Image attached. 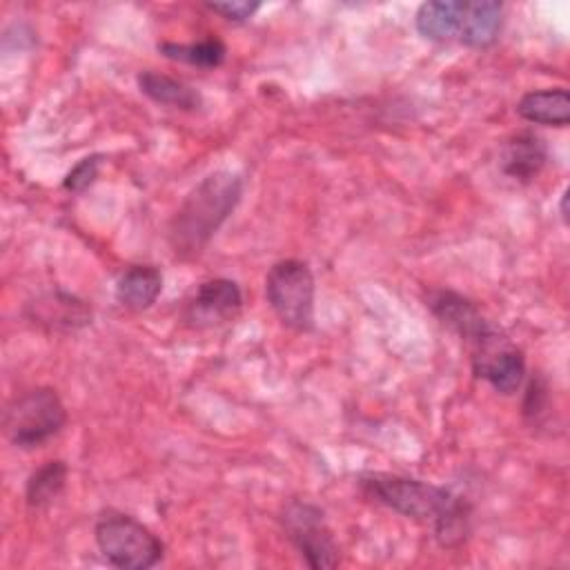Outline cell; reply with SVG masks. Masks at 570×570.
Listing matches in <instances>:
<instances>
[{
	"label": "cell",
	"mask_w": 570,
	"mask_h": 570,
	"mask_svg": "<svg viewBox=\"0 0 570 570\" xmlns=\"http://www.w3.org/2000/svg\"><path fill=\"white\" fill-rule=\"evenodd\" d=\"M517 114L534 125L566 127L570 122V96L566 87L528 91L517 102Z\"/></svg>",
	"instance_id": "5bb4252c"
},
{
	"label": "cell",
	"mask_w": 570,
	"mask_h": 570,
	"mask_svg": "<svg viewBox=\"0 0 570 570\" xmlns=\"http://www.w3.org/2000/svg\"><path fill=\"white\" fill-rule=\"evenodd\" d=\"M100 163H102V156H98V154L82 158V160H80L78 165H73V169L65 176L62 187H65L67 191H71V194L85 191V189L98 178Z\"/></svg>",
	"instance_id": "d6986e66"
},
{
	"label": "cell",
	"mask_w": 570,
	"mask_h": 570,
	"mask_svg": "<svg viewBox=\"0 0 570 570\" xmlns=\"http://www.w3.org/2000/svg\"><path fill=\"white\" fill-rule=\"evenodd\" d=\"M209 11L223 16L225 20H232V22H245L249 20L258 9H261V2H247V0H227V2H207L205 4Z\"/></svg>",
	"instance_id": "ffe728a7"
},
{
	"label": "cell",
	"mask_w": 570,
	"mask_h": 570,
	"mask_svg": "<svg viewBox=\"0 0 570 570\" xmlns=\"http://www.w3.org/2000/svg\"><path fill=\"white\" fill-rule=\"evenodd\" d=\"M470 358L474 374L488 381L499 394H514L525 379L523 352L501 330L472 347Z\"/></svg>",
	"instance_id": "52a82bcc"
},
{
	"label": "cell",
	"mask_w": 570,
	"mask_h": 570,
	"mask_svg": "<svg viewBox=\"0 0 570 570\" xmlns=\"http://www.w3.org/2000/svg\"><path fill=\"white\" fill-rule=\"evenodd\" d=\"M503 24V4L494 0H479V2H465V13H463V27L459 42L483 49L490 47Z\"/></svg>",
	"instance_id": "2e32d148"
},
{
	"label": "cell",
	"mask_w": 570,
	"mask_h": 570,
	"mask_svg": "<svg viewBox=\"0 0 570 570\" xmlns=\"http://www.w3.org/2000/svg\"><path fill=\"white\" fill-rule=\"evenodd\" d=\"M561 218L563 223H568V189H563L561 194Z\"/></svg>",
	"instance_id": "44dd1931"
},
{
	"label": "cell",
	"mask_w": 570,
	"mask_h": 570,
	"mask_svg": "<svg viewBox=\"0 0 570 570\" xmlns=\"http://www.w3.org/2000/svg\"><path fill=\"white\" fill-rule=\"evenodd\" d=\"M548 163V147L534 131H519L510 136L501 151V169L505 176L530 183Z\"/></svg>",
	"instance_id": "8fae6325"
},
{
	"label": "cell",
	"mask_w": 570,
	"mask_h": 570,
	"mask_svg": "<svg viewBox=\"0 0 570 570\" xmlns=\"http://www.w3.org/2000/svg\"><path fill=\"white\" fill-rule=\"evenodd\" d=\"M465 0H430L419 4L414 13L416 31L434 42L459 40L463 27Z\"/></svg>",
	"instance_id": "7c38bea8"
},
{
	"label": "cell",
	"mask_w": 570,
	"mask_h": 570,
	"mask_svg": "<svg viewBox=\"0 0 570 570\" xmlns=\"http://www.w3.org/2000/svg\"><path fill=\"white\" fill-rule=\"evenodd\" d=\"M27 314L33 323L56 332H71L91 323V307L67 292L42 294L27 305Z\"/></svg>",
	"instance_id": "30bf717a"
},
{
	"label": "cell",
	"mask_w": 570,
	"mask_h": 570,
	"mask_svg": "<svg viewBox=\"0 0 570 570\" xmlns=\"http://www.w3.org/2000/svg\"><path fill=\"white\" fill-rule=\"evenodd\" d=\"M243 196V178L218 169L207 174L180 203L169 223V245L176 256L191 258L203 252L218 227L229 218Z\"/></svg>",
	"instance_id": "7a4b0ae2"
},
{
	"label": "cell",
	"mask_w": 570,
	"mask_h": 570,
	"mask_svg": "<svg viewBox=\"0 0 570 570\" xmlns=\"http://www.w3.org/2000/svg\"><path fill=\"white\" fill-rule=\"evenodd\" d=\"M158 51L169 60L200 69L220 67L227 56V47L218 38H205L198 42H158Z\"/></svg>",
	"instance_id": "e0dca14e"
},
{
	"label": "cell",
	"mask_w": 570,
	"mask_h": 570,
	"mask_svg": "<svg viewBox=\"0 0 570 570\" xmlns=\"http://www.w3.org/2000/svg\"><path fill=\"white\" fill-rule=\"evenodd\" d=\"M67 483V465L60 459L42 463L36 472L29 474L24 485V499L29 508H45L60 497Z\"/></svg>",
	"instance_id": "ac0fdd59"
},
{
	"label": "cell",
	"mask_w": 570,
	"mask_h": 570,
	"mask_svg": "<svg viewBox=\"0 0 570 570\" xmlns=\"http://www.w3.org/2000/svg\"><path fill=\"white\" fill-rule=\"evenodd\" d=\"M136 82H138V89L158 105H167L183 111H194L203 105V96L191 85L174 76L145 69L136 76Z\"/></svg>",
	"instance_id": "4fadbf2b"
},
{
	"label": "cell",
	"mask_w": 570,
	"mask_h": 570,
	"mask_svg": "<svg viewBox=\"0 0 570 570\" xmlns=\"http://www.w3.org/2000/svg\"><path fill=\"white\" fill-rule=\"evenodd\" d=\"M281 523L287 539L294 543L309 568L325 570L338 566V543L318 505L294 499L283 508Z\"/></svg>",
	"instance_id": "8992f818"
},
{
	"label": "cell",
	"mask_w": 570,
	"mask_h": 570,
	"mask_svg": "<svg viewBox=\"0 0 570 570\" xmlns=\"http://www.w3.org/2000/svg\"><path fill=\"white\" fill-rule=\"evenodd\" d=\"M361 492L407 519L430 523L434 539L443 548L461 546L470 534V503L443 485L390 472H361Z\"/></svg>",
	"instance_id": "6da1fadb"
},
{
	"label": "cell",
	"mask_w": 570,
	"mask_h": 570,
	"mask_svg": "<svg viewBox=\"0 0 570 570\" xmlns=\"http://www.w3.org/2000/svg\"><path fill=\"white\" fill-rule=\"evenodd\" d=\"M243 305V294L232 278H209L203 281L187 305V321L194 325H216L229 321L238 314Z\"/></svg>",
	"instance_id": "9c48e42d"
},
{
	"label": "cell",
	"mask_w": 570,
	"mask_h": 570,
	"mask_svg": "<svg viewBox=\"0 0 570 570\" xmlns=\"http://www.w3.org/2000/svg\"><path fill=\"white\" fill-rule=\"evenodd\" d=\"M163 289V274L154 265H131L116 283V301L129 309H147Z\"/></svg>",
	"instance_id": "9a60e30c"
},
{
	"label": "cell",
	"mask_w": 570,
	"mask_h": 570,
	"mask_svg": "<svg viewBox=\"0 0 570 570\" xmlns=\"http://www.w3.org/2000/svg\"><path fill=\"white\" fill-rule=\"evenodd\" d=\"M96 546L102 557L120 570H147L154 568L163 554V541L136 517L107 510L94 525Z\"/></svg>",
	"instance_id": "3957f363"
},
{
	"label": "cell",
	"mask_w": 570,
	"mask_h": 570,
	"mask_svg": "<svg viewBox=\"0 0 570 570\" xmlns=\"http://www.w3.org/2000/svg\"><path fill=\"white\" fill-rule=\"evenodd\" d=\"M428 307L432 314L456 332L468 347L476 345L483 336H488L497 325L481 314V309L459 292L436 289L428 296Z\"/></svg>",
	"instance_id": "ba28073f"
},
{
	"label": "cell",
	"mask_w": 570,
	"mask_h": 570,
	"mask_svg": "<svg viewBox=\"0 0 570 570\" xmlns=\"http://www.w3.org/2000/svg\"><path fill=\"white\" fill-rule=\"evenodd\" d=\"M67 423L62 399L51 387H33L16 396L4 410V434L22 450L40 448Z\"/></svg>",
	"instance_id": "5b68a950"
},
{
	"label": "cell",
	"mask_w": 570,
	"mask_h": 570,
	"mask_svg": "<svg viewBox=\"0 0 570 570\" xmlns=\"http://www.w3.org/2000/svg\"><path fill=\"white\" fill-rule=\"evenodd\" d=\"M316 283L307 263L283 258L274 263L265 276V298L278 321L294 332L314 327Z\"/></svg>",
	"instance_id": "277c9868"
}]
</instances>
